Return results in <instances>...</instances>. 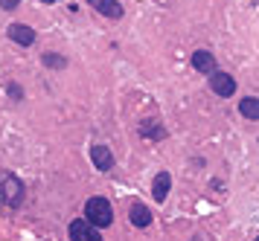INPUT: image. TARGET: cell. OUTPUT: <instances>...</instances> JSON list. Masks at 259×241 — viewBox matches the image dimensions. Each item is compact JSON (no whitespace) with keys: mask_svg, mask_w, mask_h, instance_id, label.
<instances>
[{"mask_svg":"<svg viewBox=\"0 0 259 241\" xmlns=\"http://www.w3.org/2000/svg\"><path fill=\"white\" fill-rule=\"evenodd\" d=\"M24 198H27V186H24V181H21L18 175L6 172V175L0 178V201H3V207H9V210H21Z\"/></svg>","mask_w":259,"mask_h":241,"instance_id":"6da1fadb","label":"cell"},{"mask_svg":"<svg viewBox=\"0 0 259 241\" xmlns=\"http://www.w3.org/2000/svg\"><path fill=\"white\" fill-rule=\"evenodd\" d=\"M85 221H91L97 230H105V227H111V224H114V210H111L108 198H102V195H94V198L85 204Z\"/></svg>","mask_w":259,"mask_h":241,"instance_id":"7a4b0ae2","label":"cell"},{"mask_svg":"<svg viewBox=\"0 0 259 241\" xmlns=\"http://www.w3.org/2000/svg\"><path fill=\"white\" fill-rule=\"evenodd\" d=\"M67 236H70V241H102L99 230L91 221H85V218H76V221L67 227Z\"/></svg>","mask_w":259,"mask_h":241,"instance_id":"3957f363","label":"cell"},{"mask_svg":"<svg viewBox=\"0 0 259 241\" xmlns=\"http://www.w3.org/2000/svg\"><path fill=\"white\" fill-rule=\"evenodd\" d=\"M210 90L216 96H222V99H230L236 93V79L225 70H216V73H210Z\"/></svg>","mask_w":259,"mask_h":241,"instance_id":"277c9868","label":"cell"},{"mask_svg":"<svg viewBox=\"0 0 259 241\" xmlns=\"http://www.w3.org/2000/svg\"><path fill=\"white\" fill-rule=\"evenodd\" d=\"M190 64H193L198 73H207V76L219 70V67H216V56H213L210 50H195L193 56H190Z\"/></svg>","mask_w":259,"mask_h":241,"instance_id":"5b68a950","label":"cell"},{"mask_svg":"<svg viewBox=\"0 0 259 241\" xmlns=\"http://www.w3.org/2000/svg\"><path fill=\"white\" fill-rule=\"evenodd\" d=\"M6 35H9V41H15V44H21V47H32L35 44V30L27 27V24H12V27L6 30Z\"/></svg>","mask_w":259,"mask_h":241,"instance_id":"8992f818","label":"cell"},{"mask_svg":"<svg viewBox=\"0 0 259 241\" xmlns=\"http://www.w3.org/2000/svg\"><path fill=\"white\" fill-rule=\"evenodd\" d=\"M91 160H94L97 172H111L114 169V154H111L108 146H94L91 149Z\"/></svg>","mask_w":259,"mask_h":241,"instance_id":"52a82bcc","label":"cell"},{"mask_svg":"<svg viewBox=\"0 0 259 241\" xmlns=\"http://www.w3.org/2000/svg\"><path fill=\"white\" fill-rule=\"evenodd\" d=\"M88 6H94L99 15H105V18H111V21H120V18H123L120 0H88Z\"/></svg>","mask_w":259,"mask_h":241,"instance_id":"ba28073f","label":"cell"},{"mask_svg":"<svg viewBox=\"0 0 259 241\" xmlns=\"http://www.w3.org/2000/svg\"><path fill=\"white\" fill-rule=\"evenodd\" d=\"M169 189H172V175H169V172H158L155 181H152V198H155L158 204H163L166 195H169Z\"/></svg>","mask_w":259,"mask_h":241,"instance_id":"9c48e42d","label":"cell"},{"mask_svg":"<svg viewBox=\"0 0 259 241\" xmlns=\"http://www.w3.org/2000/svg\"><path fill=\"white\" fill-rule=\"evenodd\" d=\"M129 218H131V224L134 227H149L152 224V210L146 207V204H131V212H129Z\"/></svg>","mask_w":259,"mask_h":241,"instance_id":"30bf717a","label":"cell"},{"mask_svg":"<svg viewBox=\"0 0 259 241\" xmlns=\"http://www.w3.org/2000/svg\"><path fill=\"white\" fill-rule=\"evenodd\" d=\"M140 137L143 140H166V125H158V122H143L140 125Z\"/></svg>","mask_w":259,"mask_h":241,"instance_id":"8fae6325","label":"cell"},{"mask_svg":"<svg viewBox=\"0 0 259 241\" xmlns=\"http://www.w3.org/2000/svg\"><path fill=\"white\" fill-rule=\"evenodd\" d=\"M239 114H242L245 120H259V99L257 96H245V99L239 102Z\"/></svg>","mask_w":259,"mask_h":241,"instance_id":"7c38bea8","label":"cell"},{"mask_svg":"<svg viewBox=\"0 0 259 241\" xmlns=\"http://www.w3.org/2000/svg\"><path fill=\"white\" fill-rule=\"evenodd\" d=\"M41 64H44V67H50V70H65L67 59H65V56H59V53H44V56H41Z\"/></svg>","mask_w":259,"mask_h":241,"instance_id":"4fadbf2b","label":"cell"},{"mask_svg":"<svg viewBox=\"0 0 259 241\" xmlns=\"http://www.w3.org/2000/svg\"><path fill=\"white\" fill-rule=\"evenodd\" d=\"M6 90H9V96H12L15 102H24V88H21L18 82H9V85H6Z\"/></svg>","mask_w":259,"mask_h":241,"instance_id":"5bb4252c","label":"cell"},{"mask_svg":"<svg viewBox=\"0 0 259 241\" xmlns=\"http://www.w3.org/2000/svg\"><path fill=\"white\" fill-rule=\"evenodd\" d=\"M18 3H21V0H0V9H3V12H12V9H18Z\"/></svg>","mask_w":259,"mask_h":241,"instance_id":"9a60e30c","label":"cell"},{"mask_svg":"<svg viewBox=\"0 0 259 241\" xmlns=\"http://www.w3.org/2000/svg\"><path fill=\"white\" fill-rule=\"evenodd\" d=\"M41 3H59V0H41Z\"/></svg>","mask_w":259,"mask_h":241,"instance_id":"2e32d148","label":"cell"},{"mask_svg":"<svg viewBox=\"0 0 259 241\" xmlns=\"http://www.w3.org/2000/svg\"><path fill=\"white\" fill-rule=\"evenodd\" d=\"M190 241H201V239H190Z\"/></svg>","mask_w":259,"mask_h":241,"instance_id":"e0dca14e","label":"cell"},{"mask_svg":"<svg viewBox=\"0 0 259 241\" xmlns=\"http://www.w3.org/2000/svg\"><path fill=\"white\" fill-rule=\"evenodd\" d=\"M254 241H259V236H257V239H254Z\"/></svg>","mask_w":259,"mask_h":241,"instance_id":"ac0fdd59","label":"cell"}]
</instances>
